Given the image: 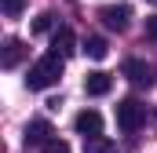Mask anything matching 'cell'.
<instances>
[{"instance_id": "cell-14", "label": "cell", "mask_w": 157, "mask_h": 153, "mask_svg": "<svg viewBox=\"0 0 157 153\" xmlns=\"http://www.w3.org/2000/svg\"><path fill=\"white\" fill-rule=\"evenodd\" d=\"M44 153H70V146H66V142H59V139H55V142H48V146H44Z\"/></svg>"}, {"instance_id": "cell-9", "label": "cell", "mask_w": 157, "mask_h": 153, "mask_svg": "<svg viewBox=\"0 0 157 153\" xmlns=\"http://www.w3.org/2000/svg\"><path fill=\"white\" fill-rule=\"evenodd\" d=\"M110 88H113V76L102 73V69H95V73L84 76V91H88V95H95V99H99V95H110Z\"/></svg>"}, {"instance_id": "cell-4", "label": "cell", "mask_w": 157, "mask_h": 153, "mask_svg": "<svg viewBox=\"0 0 157 153\" xmlns=\"http://www.w3.org/2000/svg\"><path fill=\"white\" fill-rule=\"evenodd\" d=\"M121 73L128 76L135 88H150V84H154V66H150V62H143V58H124Z\"/></svg>"}, {"instance_id": "cell-8", "label": "cell", "mask_w": 157, "mask_h": 153, "mask_svg": "<svg viewBox=\"0 0 157 153\" xmlns=\"http://www.w3.org/2000/svg\"><path fill=\"white\" fill-rule=\"evenodd\" d=\"M51 51H59L62 58H70V55L77 51V37H73L70 26H59V29L51 33Z\"/></svg>"}, {"instance_id": "cell-2", "label": "cell", "mask_w": 157, "mask_h": 153, "mask_svg": "<svg viewBox=\"0 0 157 153\" xmlns=\"http://www.w3.org/2000/svg\"><path fill=\"white\" fill-rule=\"evenodd\" d=\"M146 120V106L139 99H121L117 102V128L121 131H139Z\"/></svg>"}, {"instance_id": "cell-6", "label": "cell", "mask_w": 157, "mask_h": 153, "mask_svg": "<svg viewBox=\"0 0 157 153\" xmlns=\"http://www.w3.org/2000/svg\"><path fill=\"white\" fill-rule=\"evenodd\" d=\"M73 128H77L84 139H91V135H102V113H99V110H80L77 120H73Z\"/></svg>"}, {"instance_id": "cell-15", "label": "cell", "mask_w": 157, "mask_h": 153, "mask_svg": "<svg viewBox=\"0 0 157 153\" xmlns=\"http://www.w3.org/2000/svg\"><path fill=\"white\" fill-rule=\"evenodd\" d=\"M146 37L157 44V15H154V18H146Z\"/></svg>"}, {"instance_id": "cell-16", "label": "cell", "mask_w": 157, "mask_h": 153, "mask_svg": "<svg viewBox=\"0 0 157 153\" xmlns=\"http://www.w3.org/2000/svg\"><path fill=\"white\" fill-rule=\"evenodd\" d=\"M146 4H157V0H146Z\"/></svg>"}, {"instance_id": "cell-13", "label": "cell", "mask_w": 157, "mask_h": 153, "mask_svg": "<svg viewBox=\"0 0 157 153\" xmlns=\"http://www.w3.org/2000/svg\"><path fill=\"white\" fill-rule=\"evenodd\" d=\"M22 7H26V0H4V15H7V18H18Z\"/></svg>"}, {"instance_id": "cell-3", "label": "cell", "mask_w": 157, "mask_h": 153, "mask_svg": "<svg viewBox=\"0 0 157 153\" xmlns=\"http://www.w3.org/2000/svg\"><path fill=\"white\" fill-rule=\"evenodd\" d=\"M99 18H102V26H106V29L124 33V29H128V22H132V7H128V4H110V7H102V11H99Z\"/></svg>"}, {"instance_id": "cell-11", "label": "cell", "mask_w": 157, "mask_h": 153, "mask_svg": "<svg viewBox=\"0 0 157 153\" xmlns=\"http://www.w3.org/2000/svg\"><path fill=\"white\" fill-rule=\"evenodd\" d=\"M84 153H117V146H113L106 135H91V139L84 142Z\"/></svg>"}, {"instance_id": "cell-5", "label": "cell", "mask_w": 157, "mask_h": 153, "mask_svg": "<svg viewBox=\"0 0 157 153\" xmlns=\"http://www.w3.org/2000/svg\"><path fill=\"white\" fill-rule=\"evenodd\" d=\"M22 139H26V146H48V142H55V128L48 120H29Z\"/></svg>"}, {"instance_id": "cell-12", "label": "cell", "mask_w": 157, "mask_h": 153, "mask_svg": "<svg viewBox=\"0 0 157 153\" xmlns=\"http://www.w3.org/2000/svg\"><path fill=\"white\" fill-rule=\"evenodd\" d=\"M59 26H55V15L51 11H44V15H37L33 18V33H55Z\"/></svg>"}, {"instance_id": "cell-1", "label": "cell", "mask_w": 157, "mask_h": 153, "mask_svg": "<svg viewBox=\"0 0 157 153\" xmlns=\"http://www.w3.org/2000/svg\"><path fill=\"white\" fill-rule=\"evenodd\" d=\"M62 66H66V58H62L59 51H48L44 58H37V62L29 66L26 88H29V91H48V88H55L59 76H62Z\"/></svg>"}, {"instance_id": "cell-10", "label": "cell", "mask_w": 157, "mask_h": 153, "mask_svg": "<svg viewBox=\"0 0 157 153\" xmlns=\"http://www.w3.org/2000/svg\"><path fill=\"white\" fill-rule=\"evenodd\" d=\"M84 51H88V58H95V62H102L106 55H110V44L102 37H88L84 40Z\"/></svg>"}, {"instance_id": "cell-7", "label": "cell", "mask_w": 157, "mask_h": 153, "mask_svg": "<svg viewBox=\"0 0 157 153\" xmlns=\"http://www.w3.org/2000/svg\"><path fill=\"white\" fill-rule=\"evenodd\" d=\"M22 58H26V44L18 37H7L4 40V51H0V66H4V69H15Z\"/></svg>"}]
</instances>
